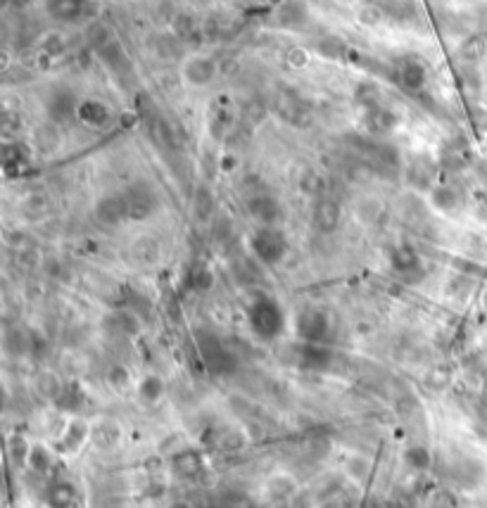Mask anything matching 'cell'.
<instances>
[{"mask_svg": "<svg viewBox=\"0 0 487 508\" xmlns=\"http://www.w3.org/2000/svg\"><path fill=\"white\" fill-rule=\"evenodd\" d=\"M77 112H79V103H77V98H74L72 91H67V88H57V91L50 96L48 114H50L52 121L65 124V121H69L72 117H77Z\"/></svg>", "mask_w": 487, "mask_h": 508, "instance_id": "5", "label": "cell"}, {"mask_svg": "<svg viewBox=\"0 0 487 508\" xmlns=\"http://www.w3.org/2000/svg\"><path fill=\"white\" fill-rule=\"evenodd\" d=\"M55 406H57L60 411H67V413L79 411L81 406H84V392H81L77 385H67V388L57 390Z\"/></svg>", "mask_w": 487, "mask_h": 508, "instance_id": "17", "label": "cell"}, {"mask_svg": "<svg viewBox=\"0 0 487 508\" xmlns=\"http://www.w3.org/2000/svg\"><path fill=\"white\" fill-rule=\"evenodd\" d=\"M191 286L195 290H207L209 286H212V273H209L207 269H195L193 271V276H191Z\"/></svg>", "mask_w": 487, "mask_h": 508, "instance_id": "25", "label": "cell"}, {"mask_svg": "<svg viewBox=\"0 0 487 508\" xmlns=\"http://www.w3.org/2000/svg\"><path fill=\"white\" fill-rule=\"evenodd\" d=\"M250 249L252 254L267 266H276L288 252V242L286 235L274 226H262L259 230H254V235L250 238Z\"/></svg>", "mask_w": 487, "mask_h": 508, "instance_id": "2", "label": "cell"}, {"mask_svg": "<svg viewBox=\"0 0 487 508\" xmlns=\"http://www.w3.org/2000/svg\"><path fill=\"white\" fill-rule=\"evenodd\" d=\"M366 126L374 133H385L395 126V117L388 110H383V107H374V110L366 112Z\"/></svg>", "mask_w": 487, "mask_h": 508, "instance_id": "19", "label": "cell"}, {"mask_svg": "<svg viewBox=\"0 0 487 508\" xmlns=\"http://www.w3.org/2000/svg\"><path fill=\"white\" fill-rule=\"evenodd\" d=\"M77 117L91 128H105V126H110L112 114L103 103H98V100H86V103L79 105Z\"/></svg>", "mask_w": 487, "mask_h": 508, "instance_id": "11", "label": "cell"}, {"mask_svg": "<svg viewBox=\"0 0 487 508\" xmlns=\"http://www.w3.org/2000/svg\"><path fill=\"white\" fill-rule=\"evenodd\" d=\"M205 508H214V506H205Z\"/></svg>", "mask_w": 487, "mask_h": 508, "instance_id": "31", "label": "cell"}, {"mask_svg": "<svg viewBox=\"0 0 487 508\" xmlns=\"http://www.w3.org/2000/svg\"><path fill=\"white\" fill-rule=\"evenodd\" d=\"M124 198H126V207H128V219L143 221L155 212V195L143 186L128 191Z\"/></svg>", "mask_w": 487, "mask_h": 508, "instance_id": "6", "label": "cell"}, {"mask_svg": "<svg viewBox=\"0 0 487 508\" xmlns=\"http://www.w3.org/2000/svg\"><path fill=\"white\" fill-rule=\"evenodd\" d=\"M321 52H326L328 57H337V55H342V43L340 40H335V38H326V40H321Z\"/></svg>", "mask_w": 487, "mask_h": 508, "instance_id": "26", "label": "cell"}, {"mask_svg": "<svg viewBox=\"0 0 487 508\" xmlns=\"http://www.w3.org/2000/svg\"><path fill=\"white\" fill-rule=\"evenodd\" d=\"M202 468H205V463H202V456L198 451H179L174 453L172 458V470L176 478H184V480H191L195 475H200Z\"/></svg>", "mask_w": 487, "mask_h": 508, "instance_id": "9", "label": "cell"}, {"mask_svg": "<svg viewBox=\"0 0 487 508\" xmlns=\"http://www.w3.org/2000/svg\"><path fill=\"white\" fill-rule=\"evenodd\" d=\"M330 333V323L328 316L319 309H307L297 316V335L302 337L304 342H314L319 344L328 337Z\"/></svg>", "mask_w": 487, "mask_h": 508, "instance_id": "4", "label": "cell"}, {"mask_svg": "<svg viewBox=\"0 0 487 508\" xmlns=\"http://www.w3.org/2000/svg\"><path fill=\"white\" fill-rule=\"evenodd\" d=\"M198 349L212 376H228L235 371V356L224 347V342L216 335H200Z\"/></svg>", "mask_w": 487, "mask_h": 508, "instance_id": "3", "label": "cell"}, {"mask_svg": "<svg viewBox=\"0 0 487 508\" xmlns=\"http://www.w3.org/2000/svg\"><path fill=\"white\" fill-rule=\"evenodd\" d=\"M138 395L147 404L159 402V397L164 395V383H162L157 376H147V378H143V383L138 385Z\"/></svg>", "mask_w": 487, "mask_h": 508, "instance_id": "20", "label": "cell"}, {"mask_svg": "<svg viewBox=\"0 0 487 508\" xmlns=\"http://www.w3.org/2000/svg\"><path fill=\"white\" fill-rule=\"evenodd\" d=\"M276 508H290V506H286V504H281V506H276Z\"/></svg>", "mask_w": 487, "mask_h": 508, "instance_id": "30", "label": "cell"}, {"mask_svg": "<svg viewBox=\"0 0 487 508\" xmlns=\"http://www.w3.org/2000/svg\"><path fill=\"white\" fill-rule=\"evenodd\" d=\"M247 326L264 342H272L286 330V311L274 297H257L247 307Z\"/></svg>", "mask_w": 487, "mask_h": 508, "instance_id": "1", "label": "cell"}, {"mask_svg": "<svg viewBox=\"0 0 487 508\" xmlns=\"http://www.w3.org/2000/svg\"><path fill=\"white\" fill-rule=\"evenodd\" d=\"M400 79L407 88H421L425 81V67L421 62H416V60H409V62L402 64Z\"/></svg>", "mask_w": 487, "mask_h": 508, "instance_id": "18", "label": "cell"}, {"mask_svg": "<svg viewBox=\"0 0 487 508\" xmlns=\"http://www.w3.org/2000/svg\"><path fill=\"white\" fill-rule=\"evenodd\" d=\"M169 508H193L191 504H186V501H176V504H172Z\"/></svg>", "mask_w": 487, "mask_h": 508, "instance_id": "29", "label": "cell"}, {"mask_svg": "<svg viewBox=\"0 0 487 508\" xmlns=\"http://www.w3.org/2000/svg\"><path fill=\"white\" fill-rule=\"evenodd\" d=\"M193 207L200 219H207L209 212H212V195L207 191H198V195H195V200H193Z\"/></svg>", "mask_w": 487, "mask_h": 508, "instance_id": "24", "label": "cell"}, {"mask_svg": "<svg viewBox=\"0 0 487 508\" xmlns=\"http://www.w3.org/2000/svg\"><path fill=\"white\" fill-rule=\"evenodd\" d=\"M86 437H88L86 423L74 421V423H69V428H67V432L62 435V439H60L57 449L62 451V453H67V456H72V453H77V451L81 449V444H84Z\"/></svg>", "mask_w": 487, "mask_h": 508, "instance_id": "14", "label": "cell"}, {"mask_svg": "<svg viewBox=\"0 0 487 508\" xmlns=\"http://www.w3.org/2000/svg\"><path fill=\"white\" fill-rule=\"evenodd\" d=\"M26 461H29L31 470H36V473H48L52 468V453L45 449V446H31Z\"/></svg>", "mask_w": 487, "mask_h": 508, "instance_id": "22", "label": "cell"}, {"mask_svg": "<svg viewBox=\"0 0 487 508\" xmlns=\"http://www.w3.org/2000/svg\"><path fill=\"white\" fill-rule=\"evenodd\" d=\"M392 269L402 276L416 273V271L421 269V259H418V254L411 247H397L395 252H392Z\"/></svg>", "mask_w": 487, "mask_h": 508, "instance_id": "15", "label": "cell"}, {"mask_svg": "<svg viewBox=\"0 0 487 508\" xmlns=\"http://www.w3.org/2000/svg\"><path fill=\"white\" fill-rule=\"evenodd\" d=\"M432 202H435V207L437 209H452V207H457V193L452 191V188H437L435 193H432Z\"/></svg>", "mask_w": 487, "mask_h": 508, "instance_id": "23", "label": "cell"}, {"mask_svg": "<svg viewBox=\"0 0 487 508\" xmlns=\"http://www.w3.org/2000/svg\"><path fill=\"white\" fill-rule=\"evenodd\" d=\"M247 209H250V214H252L254 219H259L264 223V226H272V223L279 219V214H281L279 202H276L272 195H257V198H250Z\"/></svg>", "mask_w": 487, "mask_h": 508, "instance_id": "12", "label": "cell"}, {"mask_svg": "<svg viewBox=\"0 0 487 508\" xmlns=\"http://www.w3.org/2000/svg\"><path fill=\"white\" fill-rule=\"evenodd\" d=\"M314 223H316V228L323 230V233H330V230H335L340 226V207H337V202L330 198H321L316 202Z\"/></svg>", "mask_w": 487, "mask_h": 508, "instance_id": "10", "label": "cell"}, {"mask_svg": "<svg viewBox=\"0 0 487 508\" xmlns=\"http://www.w3.org/2000/svg\"><path fill=\"white\" fill-rule=\"evenodd\" d=\"M188 31H193V19H191V17H186V15H181L179 19H176V33L186 36Z\"/></svg>", "mask_w": 487, "mask_h": 508, "instance_id": "28", "label": "cell"}, {"mask_svg": "<svg viewBox=\"0 0 487 508\" xmlns=\"http://www.w3.org/2000/svg\"><path fill=\"white\" fill-rule=\"evenodd\" d=\"M330 363H333V351L323 347V342H304L300 349V366L304 371H326Z\"/></svg>", "mask_w": 487, "mask_h": 508, "instance_id": "8", "label": "cell"}, {"mask_svg": "<svg viewBox=\"0 0 487 508\" xmlns=\"http://www.w3.org/2000/svg\"><path fill=\"white\" fill-rule=\"evenodd\" d=\"M96 216L100 223H107V226H114V223L124 221L128 216V207H126V198L124 195H107L96 205Z\"/></svg>", "mask_w": 487, "mask_h": 508, "instance_id": "7", "label": "cell"}, {"mask_svg": "<svg viewBox=\"0 0 487 508\" xmlns=\"http://www.w3.org/2000/svg\"><path fill=\"white\" fill-rule=\"evenodd\" d=\"M212 77H214V64L205 57H195L186 67V79L191 81L193 86H205L209 84Z\"/></svg>", "mask_w": 487, "mask_h": 508, "instance_id": "16", "label": "cell"}, {"mask_svg": "<svg viewBox=\"0 0 487 508\" xmlns=\"http://www.w3.org/2000/svg\"><path fill=\"white\" fill-rule=\"evenodd\" d=\"M404 461H407V463L414 470H428L430 463H432V456H430V451L425 449V446L414 444V446H409V449L404 451Z\"/></svg>", "mask_w": 487, "mask_h": 508, "instance_id": "21", "label": "cell"}, {"mask_svg": "<svg viewBox=\"0 0 487 508\" xmlns=\"http://www.w3.org/2000/svg\"><path fill=\"white\" fill-rule=\"evenodd\" d=\"M45 504L50 508H74V504H77V490H74V485L57 480V482H52L45 490Z\"/></svg>", "mask_w": 487, "mask_h": 508, "instance_id": "13", "label": "cell"}, {"mask_svg": "<svg viewBox=\"0 0 487 508\" xmlns=\"http://www.w3.org/2000/svg\"><path fill=\"white\" fill-rule=\"evenodd\" d=\"M88 38H91L96 45H100V48H105V45H107V31H105V26H103V24L91 26V31H88Z\"/></svg>", "mask_w": 487, "mask_h": 508, "instance_id": "27", "label": "cell"}]
</instances>
